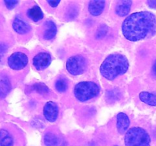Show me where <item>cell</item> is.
I'll return each instance as SVG.
<instances>
[{"label": "cell", "instance_id": "obj_1", "mask_svg": "<svg viewBox=\"0 0 156 146\" xmlns=\"http://www.w3.org/2000/svg\"><path fill=\"white\" fill-rule=\"evenodd\" d=\"M122 32L129 41H139L153 36L156 33V16L149 12L131 14L123 21Z\"/></svg>", "mask_w": 156, "mask_h": 146}, {"label": "cell", "instance_id": "obj_2", "mask_svg": "<svg viewBox=\"0 0 156 146\" xmlns=\"http://www.w3.org/2000/svg\"><path fill=\"white\" fill-rule=\"evenodd\" d=\"M129 68L127 58L122 54H111L105 59L100 67L101 74L108 80H114L123 75Z\"/></svg>", "mask_w": 156, "mask_h": 146}, {"label": "cell", "instance_id": "obj_3", "mask_svg": "<svg viewBox=\"0 0 156 146\" xmlns=\"http://www.w3.org/2000/svg\"><path fill=\"white\" fill-rule=\"evenodd\" d=\"M125 146H150L149 133L141 127H133L126 132L124 138Z\"/></svg>", "mask_w": 156, "mask_h": 146}, {"label": "cell", "instance_id": "obj_4", "mask_svg": "<svg viewBox=\"0 0 156 146\" xmlns=\"http://www.w3.org/2000/svg\"><path fill=\"white\" fill-rule=\"evenodd\" d=\"M100 93V88L93 82H82L76 85L74 89L75 97L81 102L89 100L97 97Z\"/></svg>", "mask_w": 156, "mask_h": 146}, {"label": "cell", "instance_id": "obj_5", "mask_svg": "<svg viewBox=\"0 0 156 146\" xmlns=\"http://www.w3.org/2000/svg\"><path fill=\"white\" fill-rule=\"evenodd\" d=\"M66 69L73 75L82 74L87 68L86 59L82 55L71 56L66 61Z\"/></svg>", "mask_w": 156, "mask_h": 146}, {"label": "cell", "instance_id": "obj_6", "mask_svg": "<svg viewBox=\"0 0 156 146\" xmlns=\"http://www.w3.org/2000/svg\"><path fill=\"white\" fill-rule=\"evenodd\" d=\"M15 128L9 125L0 128V146L16 145L17 140Z\"/></svg>", "mask_w": 156, "mask_h": 146}, {"label": "cell", "instance_id": "obj_7", "mask_svg": "<svg viewBox=\"0 0 156 146\" xmlns=\"http://www.w3.org/2000/svg\"><path fill=\"white\" fill-rule=\"evenodd\" d=\"M28 63L27 55L21 52H16L11 55L8 59V65L12 69L21 70Z\"/></svg>", "mask_w": 156, "mask_h": 146}, {"label": "cell", "instance_id": "obj_8", "mask_svg": "<svg viewBox=\"0 0 156 146\" xmlns=\"http://www.w3.org/2000/svg\"><path fill=\"white\" fill-rule=\"evenodd\" d=\"M59 114V107L57 104L53 101H48L44 107V115L46 120L50 123L56 120Z\"/></svg>", "mask_w": 156, "mask_h": 146}, {"label": "cell", "instance_id": "obj_9", "mask_svg": "<svg viewBox=\"0 0 156 146\" xmlns=\"http://www.w3.org/2000/svg\"><path fill=\"white\" fill-rule=\"evenodd\" d=\"M51 62V56L47 53H40L34 57L33 65L37 70L45 69Z\"/></svg>", "mask_w": 156, "mask_h": 146}, {"label": "cell", "instance_id": "obj_10", "mask_svg": "<svg viewBox=\"0 0 156 146\" xmlns=\"http://www.w3.org/2000/svg\"><path fill=\"white\" fill-rule=\"evenodd\" d=\"M12 27L15 31L19 34H25L28 33L31 30V27L29 25L28 23L26 22L24 20L20 17H16L14 19L13 23H12Z\"/></svg>", "mask_w": 156, "mask_h": 146}, {"label": "cell", "instance_id": "obj_11", "mask_svg": "<svg viewBox=\"0 0 156 146\" xmlns=\"http://www.w3.org/2000/svg\"><path fill=\"white\" fill-rule=\"evenodd\" d=\"M129 119L124 113H120L117 116V128L119 133L123 134L127 131L129 126Z\"/></svg>", "mask_w": 156, "mask_h": 146}, {"label": "cell", "instance_id": "obj_12", "mask_svg": "<svg viewBox=\"0 0 156 146\" xmlns=\"http://www.w3.org/2000/svg\"><path fill=\"white\" fill-rule=\"evenodd\" d=\"M45 25V28H44V38L45 40H52L53 38H54L56 36V32H57V27H56V24L53 22V21H46Z\"/></svg>", "mask_w": 156, "mask_h": 146}, {"label": "cell", "instance_id": "obj_13", "mask_svg": "<svg viewBox=\"0 0 156 146\" xmlns=\"http://www.w3.org/2000/svg\"><path fill=\"white\" fill-rule=\"evenodd\" d=\"M105 6V1L94 0L91 1L88 5V11L93 16H98L103 12Z\"/></svg>", "mask_w": 156, "mask_h": 146}, {"label": "cell", "instance_id": "obj_14", "mask_svg": "<svg viewBox=\"0 0 156 146\" xmlns=\"http://www.w3.org/2000/svg\"><path fill=\"white\" fill-rule=\"evenodd\" d=\"M133 4L132 1H121L118 5H117L115 9V12L117 15L120 17H124L129 14V11H130L131 5Z\"/></svg>", "mask_w": 156, "mask_h": 146}, {"label": "cell", "instance_id": "obj_15", "mask_svg": "<svg viewBox=\"0 0 156 146\" xmlns=\"http://www.w3.org/2000/svg\"><path fill=\"white\" fill-rule=\"evenodd\" d=\"M27 15L30 19L35 21V22L41 21L44 18V13L38 5H34L33 7L27 10Z\"/></svg>", "mask_w": 156, "mask_h": 146}, {"label": "cell", "instance_id": "obj_16", "mask_svg": "<svg viewBox=\"0 0 156 146\" xmlns=\"http://www.w3.org/2000/svg\"><path fill=\"white\" fill-rule=\"evenodd\" d=\"M140 100L150 106H156V94L147 91H142L139 95Z\"/></svg>", "mask_w": 156, "mask_h": 146}, {"label": "cell", "instance_id": "obj_17", "mask_svg": "<svg viewBox=\"0 0 156 146\" xmlns=\"http://www.w3.org/2000/svg\"><path fill=\"white\" fill-rule=\"evenodd\" d=\"M11 89V84L5 76H0V97H5Z\"/></svg>", "mask_w": 156, "mask_h": 146}, {"label": "cell", "instance_id": "obj_18", "mask_svg": "<svg viewBox=\"0 0 156 146\" xmlns=\"http://www.w3.org/2000/svg\"><path fill=\"white\" fill-rule=\"evenodd\" d=\"M121 97V93L120 91L117 88L110 90L106 93V98L108 102H115L118 100Z\"/></svg>", "mask_w": 156, "mask_h": 146}, {"label": "cell", "instance_id": "obj_19", "mask_svg": "<svg viewBox=\"0 0 156 146\" xmlns=\"http://www.w3.org/2000/svg\"><path fill=\"white\" fill-rule=\"evenodd\" d=\"M44 141L46 146H56L58 142V138L55 134L52 132H47L44 135Z\"/></svg>", "mask_w": 156, "mask_h": 146}, {"label": "cell", "instance_id": "obj_20", "mask_svg": "<svg viewBox=\"0 0 156 146\" xmlns=\"http://www.w3.org/2000/svg\"><path fill=\"white\" fill-rule=\"evenodd\" d=\"M55 87L59 92H65L68 88V81L65 78H60L56 80Z\"/></svg>", "mask_w": 156, "mask_h": 146}, {"label": "cell", "instance_id": "obj_21", "mask_svg": "<svg viewBox=\"0 0 156 146\" xmlns=\"http://www.w3.org/2000/svg\"><path fill=\"white\" fill-rule=\"evenodd\" d=\"M31 89L34 91H36L37 93L41 94H48L50 90L48 87L43 83H36L31 86Z\"/></svg>", "mask_w": 156, "mask_h": 146}, {"label": "cell", "instance_id": "obj_22", "mask_svg": "<svg viewBox=\"0 0 156 146\" xmlns=\"http://www.w3.org/2000/svg\"><path fill=\"white\" fill-rule=\"evenodd\" d=\"M108 27H107L106 25H105V24H101V25L98 27L97 32H96V38H97V39H101V38L104 37V36L107 34V33H108Z\"/></svg>", "mask_w": 156, "mask_h": 146}, {"label": "cell", "instance_id": "obj_23", "mask_svg": "<svg viewBox=\"0 0 156 146\" xmlns=\"http://www.w3.org/2000/svg\"><path fill=\"white\" fill-rule=\"evenodd\" d=\"M4 3L8 9H12L18 4V1H4Z\"/></svg>", "mask_w": 156, "mask_h": 146}, {"label": "cell", "instance_id": "obj_24", "mask_svg": "<svg viewBox=\"0 0 156 146\" xmlns=\"http://www.w3.org/2000/svg\"><path fill=\"white\" fill-rule=\"evenodd\" d=\"M73 14H75V15H76V16H77V15H78V10L77 9H75V8H72V9H70L68 12L69 17V18H71V19L75 18V16L73 15Z\"/></svg>", "mask_w": 156, "mask_h": 146}, {"label": "cell", "instance_id": "obj_25", "mask_svg": "<svg viewBox=\"0 0 156 146\" xmlns=\"http://www.w3.org/2000/svg\"><path fill=\"white\" fill-rule=\"evenodd\" d=\"M47 3H48L51 7H56V6H58V5L60 3V1H47Z\"/></svg>", "mask_w": 156, "mask_h": 146}, {"label": "cell", "instance_id": "obj_26", "mask_svg": "<svg viewBox=\"0 0 156 146\" xmlns=\"http://www.w3.org/2000/svg\"><path fill=\"white\" fill-rule=\"evenodd\" d=\"M147 4L152 9H156V0H155V1L154 0H149V1L147 2Z\"/></svg>", "mask_w": 156, "mask_h": 146}, {"label": "cell", "instance_id": "obj_27", "mask_svg": "<svg viewBox=\"0 0 156 146\" xmlns=\"http://www.w3.org/2000/svg\"><path fill=\"white\" fill-rule=\"evenodd\" d=\"M152 72L153 75H155L156 77V60L154 62L153 65H152Z\"/></svg>", "mask_w": 156, "mask_h": 146}, {"label": "cell", "instance_id": "obj_28", "mask_svg": "<svg viewBox=\"0 0 156 146\" xmlns=\"http://www.w3.org/2000/svg\"><path fill=\"white\" fill-rule=\"evenodd\" d=\"M115 146H118V145H115Z\"/></svg>", "mask_w": 156, "mask_h": 146}]
</instances>
